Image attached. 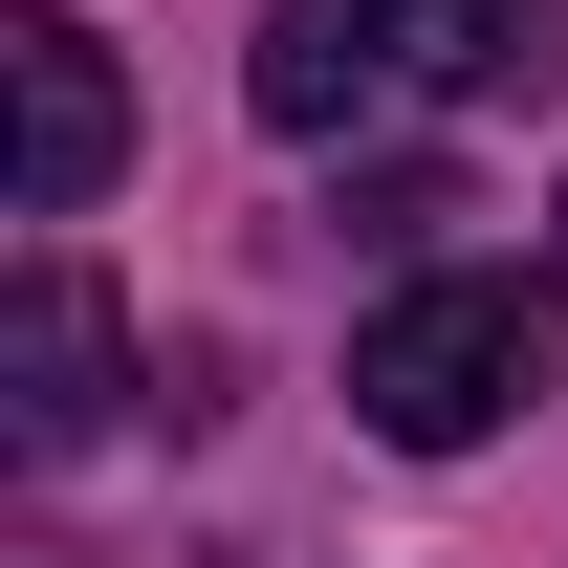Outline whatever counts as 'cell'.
<instances>
[{
	"instance_id": "5",
	"label": "cell",
	"mask_w": 568,
	"mask_h": 568,
	"mask_svg": "<svg viewBox=\"0 0 568 568\" xmlns=\"http://www.w3.org/2000/svg\"><path fill=\"white\" fill-rule=\"evenodd\" d=\"M0 568H88V547H0Z\"/></svg>"
},
{
	"instance_id": "1",
	"label": "cell",
	"mask_w": 568,
	"mask_h": 568,
	"mask_svg": "<svg viewBox=\"0 0 568 568\" xmlns=\"http://www.w3.org/2000/svg\"><path fill=\"white\" fill-rule=\"evenodd\" d=\"M394 88H568V0H263L241 44L263 132H372Z\"/></svg>"
},
{
	"instance_id": "3",
	"label": "cell",
	"mask_w": 568,
	"mask_h": 568,
	"mask_svg": "<svg viewBox=\"0 0 568 568\" xmlns=\"http://www.w3.org/2000/svg\"><path fill=\"white\" fill-rule=\"evenodd\" d=\"M0 88H22V219H88V197H110V153H132L110 22H67V0H0Z\"/></svg>"
},
{
	"instance_id": "4",
	"label": "cell",
	"mask_w": 568,
	"mask_h": 568,
	"mask_svg": "<svg viewBox=\"0 0 568 568\" xmlns=\"http://www.w3.org/2000/svg\"><path fill=\"white\" fill-rule=\"evenodd\" d=\"M110 394H132V351H110V284L44 241V263L0 284V437H22V459H88V437H110Z\"/></svg>"
},
{
	"instance_id": "2",
	"label": "cell",
	"mask_w": 568,
	"mask_h": 568,
	"mask_svg": "<svg viewBox=\"0 0 568 568\" xmlns=\"http://www.w3.org/2000/svg\"><path fill=\"white\" fill-rule=\"evenodd\" d=\"M547 351H568V306L525 263H437V284H394L351 328V416L394 437V459H459V437H503L547 394Z\"/></svg>"
}]
</instances>
